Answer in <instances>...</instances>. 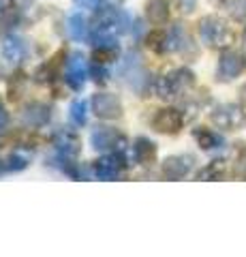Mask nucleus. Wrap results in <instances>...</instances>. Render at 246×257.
<instances>
[{"label": "nucleus", "instance_id": "f257e3e1", "mask_svg": "<svg viewBox=\"0 0 246 257\" xmlns=\"http://www.w3.org/2000/svg\"><path fill=\"white\" fill-rule=\"evenodd\" d=\"M131 24V18L120 9L114 7H105L97 13L94 18V26H92V39L97 45H114V39L118 35L126 32Z\"/></svg>", "mask_w": 246, "mask_h": 257}, {"label": "nucleus", "instance_id": "f03ea898", "mask_svg": "<svg viewBox=\"0 0 246 257\" xmlns=\"http://www.w3.org/2000/svg\"><path fill=\"white\" fill-rule=\"evenodd\" d=\"M199 37L210 47H229L235 41L233 30L216 15H208V18L199 20Z\"/></svg>", "mask_w": 246, "mask_h": 257}, {"label": "nucleus", "instance_id": "7ed1b4c3", "mask_svg": "<svg viewBox=\"0 0 246 257\" xmlns=\"http://www.w3.org/2000/svg\"><path fill=\"white\" fill-rule=\"evenodd\" d=\"M195 75L188 69H178L169 75H161L154 82V94L161 99H176L178 94H182L188 88H193Z\"/></svg>", "mask_w": 246, "mask_h": 257}, {"label": "nucleus", "instance_id": "20e7f679", "mask_svg": "<svg viewBox=\"0 0 246 257\" xmlns=\"http://www.w3.org/2000/svg\"><path fill=\"white\" fill-rule=\"evenodd\" d=\"M210 118L218 128L235 131V128L246 126V107L237 105V103H227V105H218Z\"/></svg>", "mask_w": 246, "mask_h": 257}, {"label": "nucleus", "instance_id": "39448f33", "mask_svg": "<svg viewBox=\"0 0 246 257\" xmlns=\"http://www.w3.org/2000/svg\"><path fill=\"white\" fill-rule=\"evenodd\" d=\"M92 107H94V114L99 118H105V120H112L118 118L122 114V103L116 94H109V92H99L92 96Z\"/></svg>", "mask_w": 246, "mask_h": 257}, {"label": "nucleus", "instance_id": "423d86ee", "mask_svg": "<svg viewBox=\"0 0 246 257\" xmlns=\"http://www.w3.org/2000/svg\"><path fill=\"white\" fill-rule=\"evenodd\" d=\"M90 69L86 64V58L79 52L71 54V58L67 60V82L73 90H82V86L86 84V77H88Z\"/></svg>", "mask_w": 246, "mask_h": 257}, {"label": "nucleus", "instance_id": "0eeeda50", "mask_svg": "<svg viewBox=\"0 0 246 257\" xmlns=\"http://www.w3.org/2000/svg\"><path fill=\"white\" fill-rule=\"evenodd\" d=\"M182 124H184V116H182L180 109H173V107L158 109L152 120V126L158 133H178Z\"/></svg>", "mask_w": 246, "mask_h": 257}, {"label": "nucleus", "instance_id": "6e6552de", "mask_svg": "<svg viewBox=\"0 0 246 257\" xmlns=\"http://www.w3.org/2000/svg\"><path fill=\"white\" fill-rule=\"evenodd\" d=\"M90 142H92V146L97 150H109V148L122 150L126 146V140L116 131V128H109V126L94 128L92 135H90Z\"/></svg>", "mask_w": 246, "mask_h": 257}, {"label": "nucleus", "instance_id": "1a4fd4ad", "mask_svg": "<svg viewBox=\"0 0 246 257\" xmlns=\"http://www.w3.org/2000/svg\"><path fill=\"white\" fill-rule=\"evenodd\" d=\"M242 69H244V58L242 56L235 54V52H225L218 58L216 75H218L220 82H231V79H235L237 75L242 73Z\"/></svg>", "mask_w": 246, "mask_h": 257}, {"label": "nucleus", "instance_id": "9d476101", "mask_svg": "<svg viewBox=\"0 0 246 257\" xmlns=\"http://www.w3.org/2000/svg\"><path fill=\"white\" fill-rule=\"evenodd\" d=\"M193 157L190 155H176V157H167L163 163V174L169 180H182L188 172L193 170Z\"/></svg>", "mask_w": 246, "mask_h": 257}, {"label": "nucleus", "instance_id": "9b49d317", "mask_svg": "<svg viewBox=\"0 0 246 257\" xmlns=\"http://www.w3.org/2000/svg\"><path fill=\"white\" fill-rule=\"evenodd\" d=\"M52 116V109L45 105V103H30L26 105V109L22 111V120L24 124H30V126H41L45 124Z\"/></svg>", "mask_w": 246, "mask_h": 257}, {"label": "nucleus", "instance_id": "f8f14e48", "mask_svg": "<svg viewBox=\"0 0 246 257\" xmlns=\"http://www.w3.org/2000/svg\"><path fill=\"white\" fill-rule=\"evenodd\" d=\"M94 174L101 180H114L120 176V159L116 155H105L94 163Z\"/></svg>", "mask_w": 246, "mask_h": 257}, {"label": "nucleus", "instance_id": "ddd939ff", "mask_svg": "<svg viewBox=\"0 0 246 257\" xmlns=\"http://www.w3.org/2000/svg\"><path fill=\"white\" fill-rule=\"evenodd\" d=\"M26 43L22 41L20 37H7L3 41V56L7 62L11 64H20L24 58H26Z\"/></svg>", "mask_w": 246, "mask_h": 257}, {"label": "nucleus", "instance_id": "4468645a", "mask_svg": "<svg viewBox=\"0 0 246 257\" xmlns=\"http://www.w3.org/2000/svg\"><path fill=\"white\" fill-rule=\"evenodd\" d=\"M133 157L141 165H150L156 159V144L150 142L148 138H139L133 144Z\"/></svg>", "mask_w": 246, "mask_h": 257}, {"label": "nucleus", "instance_id": "2eb2a0df", "mask_svg": "<svg viewBox=\"0 0 246 257\" xmlns=\"http://www.w3.org/2000/svg\"><path fill=\"white\" fill-rule=\"evenodd\" d=\"M146 13L154 26H161V24L169 20V3L167 0H150L146 5Z\"/></svg>", "mask_w": 246, "mask_h": 257}, {"label": "nucleus", "instance_id": "dca6fc26", "mask_svg": "<svg viewBox=\"0 0 246 257\" xmlns=\"http://www.w3.org/2000/svg\"><path fill=\"white\" fill-rule=\"evenodd\" d=\"M190 39L186 35V30L182 28V24H176L167 32V52H184V47H188Z\"/></svg>", "mask_w": 246, "mask_h": 257}, {"label": "nucleus", "instance_id": "f3484780", "mask_svg": "<svg viewBox=\"0 0 246 257\" xmlns=\"http://www.w3.org/2000/svg\"><path fill=\"white\" fill-rule=\"evenodd\" d=\"M67 32L71 35V39H75V41H84V39L88 37V24H86V18H84L82 13L69 15V20H67Z\"/></svg>", "mask_w": 246, "mask_h": 257}, {"label": "nucleus", "instance_id": "a211bd4d", "mask_svg": "<svg viewBox=\"0 0 246 257\" xmlns=\"http://www.w3.org/2000/svg\"><path fill=\"white\" fill-rule=\"evenodd\" d=\"M54 144H56V148L60 150L62 157H73V155H77V150H79V140L69 131L58 133Z\"/></svg>", "mask_w": 246, "mask_h": 257}, {"label": "nucleus", "instance_id": "6ab92c4d", "mask_svg": "<svg viewBox=\"0 0 246 257\" xmlns=\"http://www.w3.org/2000/svg\"><path fill=\"white\" fill-rule=\"evenodd\" d=\"M195 140L203 150H216L223 146V138L210 128H195Z\"/></svg>", "mask_w": 246, "mask_h": 257}, {"label": "nucleus", "instance_id": "aec40b11", "mask_svg": "<svg viewBox=\"0 0 246 257\" xmlns=\"http://www.w3.org/2000/svg\"><path fill=\"white\" fill-rule=\"evenodd\" d=\"M69 118H71V122H73L75 126H84L86 122H88V101L75 99L73 103H71Z\"/></svg>", "mask_w": 246, "mask_h": 257}, {"label": "nucleus", "instance_id": "412c9836", "mask_svg": "<svg viewBox=\"0 0 246 257\" xmlns=\"http://www.w3.org/2000/svg\"><path fill=\"white\" fill-rule=\"evenodd\" d=\"M223 176H225V163L223 161H214V163L203 167V170L197 174V178L199 180H220Z\"/></svg>", "mask_w": 246, "mask_h": 257}, {"label": "nucleus", "instance_id": "4be33fe9", "mask_svg": "<svg viewBox=\"0 0 246 257\" xmlns=\"http://www.w3.org/2000/svg\"><path fill=\"white\" fill-rule=\"evenodd\" d=\"M148 45L152 47L154 52H167V32H163V30H154V32H150V37H148Z\"/></svg>", "mask_w": 246, "mask_h": 257}, {"label": "nucleus", "instance_id": "5701e85b", "mask_svg": "<svg viewBox=\"0 0 246 257\" xmlns=\"http://www.w3.org/2000/svg\"><path fill=\"white\" fill-rule=\"evenodd\" d=\"M116 58V47L114 45H99L94 50V62H109Z\"/></svg>", "mask_w": 246, "mask_h": 257}, {"label": "nucleus", "instance_id": "b1692460", "mask_svg": "<svg viewBox=\"0 0 246 257\" xmlns=\"http://www.w3.org/2000/svg\"><path fill=\"white\" fill-rule=\"evenodd\" d=\"M28 163V157L20 155V152H15V155L9 157V161H7V170H24Z\"/></svg>", "mask_w": 246, "mask_h": 257}, {"label": "nucleus", "instance_id": "393cba45", "mask_svg": "<svg viewBox=\"0 0 246 257\" xmlns=\"http://www.w3.org/2000/svg\"><path fill=\"white\" fill-rule=\"evenodd\" d=\"M178 7L182 13H193L197 7V0H178Z\"/></svg>", "mask_w": 246, "mask_h": 257}, {"label": "nucleus", "instance_id": "a878e982", "mask_svg": "<svg viewBox=\"0 0 246 257\" xmlns=\"http://www.w3.org/2000/svg\"><path fill=\"white\" fill-rule=\"evenodd\" d=\"M7 124H9V114H7V109L0 105V133L7 128Z\"/></svg>", "mask_w": 246, "mask_h": 257}, {"label": "nucleus", "instance_id": "bb28decb", "mask_svg": "<svg viewBox=\"0 0 246 257\" xmlns=\"http://www.w3.org/2000/svg\"><path fill=\"white\" fill-rule=\"evenodd\" d=\"M92 71H94V75H97V79H101V82H105V79H107V73H105V71H103V69L99 67V62L92 67Z\"/></svg>", "mask_w": 246, "mask_h": 257}, {"label": "nucleus", "instance_id": "cd10ccee", "mask_svg": "<svg viewBox=\"0 0 246 257\" xmlns=\"http://www.w3.org/2000/svg\"><path fill=\"white\" fill-rule=\"evenodd\" d=\"M75 3H77V5H82V7H88V9H94L99 0H75Z\"/></svg>", "mask_w": 246, "mask_h": 257}, {"label": "nucleus", "instance_id": "c85d7f7f", "mask_svg": "<svg viewBox=\"0 0 246 257\" xmlns=\"http://www.w3.org/2000/svg\"><path fill=\"white\" fill-rule=\"evenodd\" d=\"M9 3H11V0H0V13L9 9Z\"/></svg>", "mask_w": 246, "mask_h": 257}, {"label": "nucleus", "instance_id": "c756f323", "mask_svg": "<svg viewBox=\"0 0 246 257\" xmlns=\"http://www.w3.org/2000/svg\"><path fill=\"white\" fill-rule=\"evenodd\" d=\"M242 58L246 60V35H244V39H242Z\"/></svg>", "mask_w": 246, "mask_h": 257}, {"label": "nucleus", "instance_id": "7c9ffc66", "mask_svg": "<svg viewBox=\"0 0 246 257\" xmlns=\"http://www.w3.org/2000/svg\"><path fill=\"white\" fill-rule=\"evenodd\" d=\"M220 3H223V5H229V7H231V5H237V3H240V0H220Z\"/></svg>", "mask_w": 246, "mask_h": 257}, {"label": "nucleus", "instance_id": "2f4dec72", "mask_svg": "<svg viewBox=\"0 0 246 257\" xmlns=\"http://www.w3.org/2000/svg\"><path fill=\"white\" fill-rule=\"evenodd\" d=\"M242 94H244V96H246V86H244V88H242Z\"/></svg>", "mask_w": 246, "mask_h": 257}]
</instances>
